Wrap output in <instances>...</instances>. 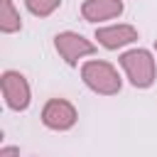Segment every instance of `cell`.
Masks as SVG:
<instances>
[{"label":"cell","instance_id":"10","mask_svg":"<svg viewBox=\"0 0 157 157\" xmlns=\"http://www.w3.org/2000/svg\"><path fill=\"white\" fill-rule=\"evenodd\" d=\"M20 155V150L17 147H12V145H7V147H2L0 150V157H17Z\"/></svg>","mask_w":157,"mask_h":157},{"label":"cell","instance_id":"11","mask_svg":"<svg viewBox=\"0 0 157 157\" xmlns=\"http://www.w3.org/2000/svg\"><path fill=\"white\" fill-rule=\"evenodd\" d=\"M155 47H157V42H155Z\"/></svg>","mask_w":157,"mask_h":157},{"label":"cell","instance_id":"3","mask_svg":"<svg viewBox=\"0 0 157 157\" xmlns=\"http://www.w3.org/2000/svg\"><path fill=\"white\" fill-rule=\"evenodd\" d=\"M54 49L59 52V56L69 66H76L78 59L96 54V44L91 39H86L83 34H78V32H59L54 37Z\"/></svg>","mask_w":157,"mask_h":157},{"label":"cell","instance_id":"5","mask_svg":"<svg viewBox=\"0 0 157 157\" xmlns=\"http://www.w3.org/2000/svg\"><path fill=\"white\" fill-rule=\"evenodd\" d=\"M0 86H2V98L10 110H25L29 105L32 91H29L27 78L20 71H5L0 78Z\"/></svg>","mask_w":157,"mask_h":157},{"label":"cell","instance_id":"4","mask_svg":"<svg viewBox=\"0 0 157 157\" xmlns=\"http://www.w3.org/2000/svg\"><path fill=\"white\" fill-rule=\"evenodd\" d=\"M76 118H78V113H76L74 103H69L66 98H52L42 108V123L49 130H56V132H64V130L74 128Z\"/></svg>","mask_w":157,"mask_h":157},{"label":"cell","instance_id":"1","mask_svg":"<svg viewBox=\"0 0 157 157\" xmlns=\"http://www.w3.org/2000/svg\"><path fill=\"white\" fill-rule=\"evenodd\" d=\"M81 78L98 96H115L120 91V86H123V81L118 76V69L110 61H103V59L86 61L81 66Z\"/></svg>","mask_w":157,"mask_h":157},{"label":"cell","instance_id":"7","mask_svg":"<svg viewBox=\"0 0 157 157\" xmlns=\"http://www.w3.org/2000/svg\"><path fill=\"white\" fill-rule=\"evenodd\" d=\"M125 10L123 0H83L81 5V17L86 22H103L113 20Z\"/></svg>","mask_w":157,"mask_h":157},{"label":"cell","instance_id":"9","mask_svg":"<svg viewBox=\"0 0 157 157\" xmlns=\"http://www.w3.org/2000/svg\"><path fill=\"white\" fill-rule=\"evenodd\" d=\"M25 5H27V10H29L32 15H37V17H49V15L61 5V0H25Z\"/></svg>","mask_w":157,"mask_h":157},{"label":"cell","instance_id":"6","mask_svg":"<svg viewBox=\"0 0 157 157\" xmlns=\"http://www.w3.org/2000/svg\"><path fill=\"white\" fill-rule=\"evenodd\" d=\"M96 39L105 49H120L125 44H132L137 39V29L132 25H110V27H98Z\"/></svg>","mask_w":157,"mask_h":157},{"label":"cell","instance_id":"8","mask_svg":"<svg viewBox=\"0 0 157 157\" xmlns=\"http://www.w3.org/2000/svg\"><path fill=\"white\" fill-rule=\"evenodd\" d=\"M22 29V20H20V12L15 10L12 0H0V32L5 34H12Z\"/></svg>","mask_w":157,"mask_h":157},{"label":"cell","instance_id":"2","mask_svg":"<svg viewBox=\"0 0 157 157\" xmlns=\"http://www.w3.org/2000/svg\"><path fill=\"white\" fill-rule=\"evenodd\" d=\"M120 66L125 71V76L130 78V83L135 88H150L155 83L157 69H155V59L147 49H130L120 54Z\"/></svg>","mask_w":157,"mask_h":157}]
</instances>
